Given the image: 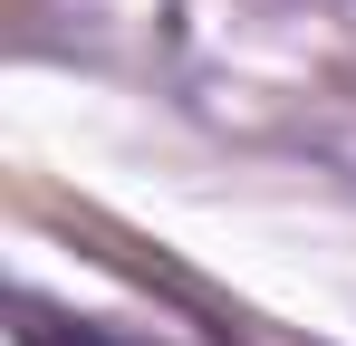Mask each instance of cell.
<instances>
[{
	"mask_svg": "<svg viewBox=\"0 0 356 346\" xmlns=\"http://www.w3.org/2000/svg\"><path fill=\"white\" fill-rule=\"evenodd\" d=\"M19 346H145V337H116V327H97V318H49V308H29V318H19Z\"/></svg>",
	"mask_w": 356,
	"mask_h": 346,
	"instance_id": "1",
	"label": "cell"
}]
</instances>
